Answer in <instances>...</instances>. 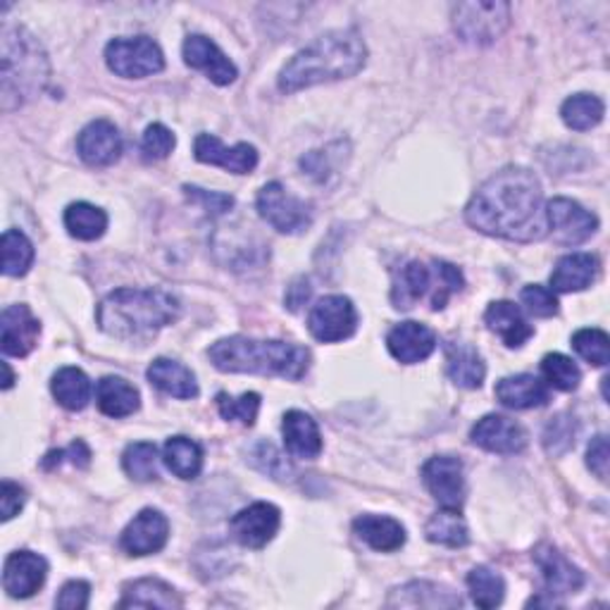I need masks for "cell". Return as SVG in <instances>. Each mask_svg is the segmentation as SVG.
<instances>
[{
  "label": "cell",
  "instance_id": "2e32d148",
  "mask_svg": "<svg viewBox=\"0 0 610 610\" xmlns=\"http://www.w3.org/2000/svg\"><path fill=\"white\" fill-rule=\"evenodd\" d=\"M48 563L34 551L10 553L3 567V587L12 599H30L44 587Z\"/></svg>",
  "mask_w": 610,
  "mask_h": 610
},
{
  "label": "cell",
  "instance_id": "ffe728a7",
  "mask_svg": "<svg viewBox=\"0 0 610 610\" xmlns=\"http://www.w3.org/2000/svg\"><path fill=\"white\" fill-rule=\"evenodd\" d=\"M79 158L91 167H108L120 160L122 136L118 126L108 120H96L81 130L77 138Z\"/></svg>",
  "mask_w": 610,
  "mask_h": 610
},
{
  "label": "cell",
  "instance_id": "b9f144b4",
  "mask_svg": "<svg viewBox=\"0 0 610 610\" xmlns=\"http://www.w3.org/2000/svg\"><path fill=\"white\" fill-rule=\"evenodd\" d=\"M218 410L224 420H236L244 424V428H253L255 418H258V410H260V396L255 391H248L244 396H234L230 393H218Z\"/></svg>",
  "mask_w": 610,
  "mask_h": 610
},
{
  "label": "cell",
  "instance_id": "30bf717a",
  "mask_svg": "<svg viewBox=\"0 0 610 610\" xmlns=\"http://www.w3.org/2000/svg\"><path fill=\"white\" fill-rule=\"evenodd\" d=\"M358 328L356 306L346 296H324L308 315V330L322 344H336L351 339Z\"/></svg>",
  "mask_w": 610,
  "mask_h": 610
},
{
  "label": "cell",
  "instance_id": "7a4b0ae2",
  "mask_svg": "<svg viewBox=\"0 0 610 610\" xmlns=\"http://www.w3.org/2000/svg\"><path fill=\"white\" fill-rule=\"evenodd\" d=\"M367 63L365 41L353 30H336L315 38L301 53L284 65L279 73V89L296 93L339 79L358 75Z\"/></svg>",
  "mask_w": 610,
  "mask_h": 610
},
{
  "label": "cell",
  "instance_id": "484cf974",
  "mask_svg": "<svg viewBox=\"0 0 610 610\" xmlns=\"http://www.w3.org/2000/svg\"><path fill=\"white\" fill-rule=\"evenodd\" d=\"M487 328L503 339V344L510 348H520L524 342H530L534 330L522 315V310L510 301H496L487 308L485 313Z\"/></svg>",
  "mask_w": 610,
  "mask_h": 610
},
{
  "label": "cell",
  "instance_id": "9c48e42d",
  "mask_svg": "<svg viewBox=\"0 0 610 610\" xmlns=\"http://www.w3.org/2000/svg\"><path fill=\"white\" fill-rule=\"evenodd\" d=\"M260 218L281 234H303L313 224V208L296 198L279 181H269L258 191Z\"/></svg>",
  "mask_w": 610,
  "mask_h": 610
},
{
  "label": "cell",
  "instance_id": "e575fe53",
  "mask_svg": "<svg viewBox=\"0 0 610 610\" xmlns=\"http://www.w3.org/2000/svg\"><path fill=\"white\" fill-rule=\"evenodd\" d=\"M424 534H428L432 544H442L448 548H463L470 542V530H467L461 510L453 508H444L434 513L428 522V528H424Z\"/></svg>",
  "mask_w": 610,
  "mask_h": 610
},
{
  "label": "cell",
  "instance_id": "6da1fadb",
  "mask_svg": "<svg viewBox=\"0 0 610 610\" xmlns=\"http://www.w3.org/2000/svg\"><path fill=\"white\" fill-rule=\"evenodd\" d=\"M465 220L481 234L520 244L548 236L542 184L528 167H506L489 177L467 203Z\"/></svg>",
  "mask_w": 610,
  "mask_h": 610
},
{
  "label": "cell",
  "instance_id": "f35d334b",
  "mask_svg": "<svg viewBox=\"0 0 610 610\" xmlns=\"http://www.w3.org/2000/svg\"><path fill=\"white\" fill-rule=\"evenodd\" d=\"M34 244L20 230H8L3 234V273L8 277H24L34 265Z\"/></svg>",
  "mask_w": 610,
  "mask_h": 610
},
{
  "label": "cell",
  "instance_id": "836d02e7",
  "mask_svg": "<svg viewBox=\"0 0 610 610\" xmlns=\"http://www.w3.org/2000/svg\"><path fill=\"white\" fill-rule=\"evenodd\" d=\"M51 391L55 396V401H58L63 408L73 410H84L91 401V379L84 375L79 367H63L53 375L51 381Z\"/></svg>",
  "mask_w": 610,
  "mask_h": 610
},
{
  "label": "cell",
  "instance_id": "1f68e13d",
  "mask_svg": "<svg viewBox=\"0 0 610 610\" xmlns=\"http://www.w3.org/2000/svg\"><path fill=\"white\" fill-rule=\"evenodd\" d=\"M181 608L179 594L163 579L144 577L124 587L120 608Z\"/></svg>",
  "mask_w": 610,
  "mask_h": 610
},
{
  "label": "cell",
  "instance_id": "d4e9b609",
  "mask_svg": "<svg viewBox=\"0 0 610 610\" xmlns=\"http://www.w3.org/2000/svg\"><path fill=\"white\" fill-rule=\"evenodd\" d=\"M496 399L501 406L510 410H530V408H542L551 401L548 385L534 375H515V377H503L496 385Z\"/></svg>",
  "mask_w": 610,
  "mask_h": 610
},
{
  "label": "cell",
  "instance_id": "7c38bea8",
  "mask_svg": "<svg viewBox=\"0 0 610 610\" xmlns=\"http://www.w3.org/2000/svg\"><path fill=\"white\" fill-rule=\"evenodd\" d=\"M422 481L442 508L461 510L465 503V467L453 456H434L422 465Z\"/></svg>",
  "mask_w": 610,
  "mask_h": 610
},
{
  "label": "cell",
  "instance_id": "db71d44e",
  "mask_svg": "<svg viewBox=\"0 0 610 610\" xmlns=\"http://www.w3.org/2000/svg\"><path fill=\"white\" fill-rule=\"evenodd\" d=\"M310 293H313V289H310L308 279L301 277V279H296V281L291 284L289 291H287V298H284V301H287V306H289L291 310H298V308L308 303Z\"/></svg>",
  "mask_w": 610,
  "mask_h": 610
},
{
  "label": "cell",
  "instance_id": "ac0fdd59",
  "mask_svg": "<svg viewBox=\"0 0 610 610\" xmlns=\"http://www.w3.org/2000/svg\"><path fill=\"white\" fill-rule=\"evenodd\" d=\"M193 155L198 163L218 165L234 175H248L258 167V151H255L251 144H236L232 148H226L222 146V141L212 134L196 136Z\"/></svg>",
  "mask_w": 610,
  "mask_h": 610
},
{
  "label": "cell",
  "instance_id": "f5cc1de1",
  "mask_svg": "<svg viewBox=\"0 0 610 610\" xmlns=\"http://www.w3.org/2000/svg\"><path fill=\"white\" fill-rule=\"evenodd\" d=\"M24 501H26V491L20 485H15V481L5 479L3 481V522H10L12 518H15L24 508Z\"/></svg>",
  "mask_w": 610,
  "mask_h": 610
},
{
  "label": "cell",
  "instance_id": "3957f363",
  "mask_svg": "<svg viewBox=\"0 0 610 610\" xmlns=\"http://www.w3.org/2000/svg\"><path fill=\"white\" fill-rule=\"evenodd\" d=\"M98 328L122 342H148L179 318V301L163 289H115L98 306Z\"/></svg>",
  "mask_w": 610,
  "mask_h": 610
},
{
  "label": "cell",
  "instance_id": "f1b7e54d",
  "mask_svg": "<svg viewBox=\"0 0 610 610\" xmlns=\"http://www.w3.org/2000/svg\"><path fill=\"white\" fill-rule=\"evenodd\" d=\"M387 606H406V608H461L463 601L458 594L446 587L432 585V581H410V585L393 589V596Z\"/></svg>",
  "mask_w": 610,
  "mask_h": 610
},
{
  "label": "cell",
  "instance_id": "ab89813d",
  "mask_svg": "<svg viewBox=\"0 0 610 610\" xmlns=\"http://www.w3.org/2000/svg\"><path fill=\"white\" fill-rule=\"evenodd\" d=\"M158 448L151 442H136L130 444L122 456L124 473L130 475L134 481H155L160 477L158 470Z\"/></svg>",
  "mask_w": 610,
  "mask_h": 610
},
{
  "label": "cell",
  "instance_id": "ba28073f",
  "mask_svg": "<svg viewBox=\"0 0 610 610\" xmlns=\"http://www.w3.org/2000/svg\"><path fill=\"white\" fill-rule=\"evenodd\" d=\"M106 63L110 73L124 79H144L163 73L165 55L160 46L148 36L115 38L106 48Z\"/></svg>",
  "mask_w": 610,
  "mask_h": 610
},
{
  "label": "cell",
  "instance_id": "8d00e7d4",
  "mask_svg": "<svg viewBox=\"0 0 610 610\" xmlns=\"http://www.w3.org/2000/svg\"><path fill=\"white\" fill-rule=\"evenodd\" d=\"M606 115V106L599 96L591 93H577L570 96L561 108L563 122L575 132H589L599 124Z\"/></svg>",
  "mask_w": 610,
  "mask_h": 610
},
{
  "label": "cell",
  "instance_id": "bcb514c9",
  "mask_svg": "<svg viewBox=\"0 0 610 610\" xmlns=\"http://www.w3.org/2000/svg\"><path fill=\"white\" fill-rule=\"evenodd\" d=\"M175 134L167 130L165 124H151L144 138H141V153H144L146 160H165L169 153L175 148Z\"/></svg>",
  "mask_w": 610,
  "mask_h": 610
},
{
  "label": "cell",
  "instance_id": "cb8c5ba5",
  "mask_svg": "<svg viewBox=\"0 0 610 610\" xmlns=\"http://www.w3.org/2000/svg\"><path fill=\"white\" fill-rule=\"evenodd\" d=\"M599 277V258L591 253L563 255L551 273V291H585Z\"/></svg>",
  "mask_w": 610,
  "mask_h": 610
},
{
  "label": "cell",
  "instance_id": "5bb4252c",
  "mask_svg": "<svg viewBox=\"0 0 610 610\" xmlns=\"http://www.w3.org/2000/svg\"><path fill=\"white\" fill-rule=\"evenodd\" d=\"M169 539V522L160 513V510L146 508L126 524L120 546L130 553V556H151V553H158L165 548Z\"/></svg>",
  "mask_w": 610,
  "mask_h": 610
},
{
  "label": "cell",
  "instance_id": "4316f807",
  "mask_svg": "<svg viewBox=\"0 0 610 610\" xmlns=\"http://www.w3.org/2000/svg\"><path fill=\"white\" fill-rule=\"evenodd\" d=\"M353 532L358 539L381 553L399 551L406 544V530L399 520L387 515H361L353 520Z\"/></svg>",
  "mask_w": 610,
  "mask_h": 610
},
{
  "label": "cell",
  "instance_id": "60d3db41",
  "mask_svg": "<svg viewBox=\"0 0 610 610\" xmlns=\"http://www.w3.org/2000/svg\"><path fill=\"white\" fill-rule=\"evenodd\" d=\"M542 373L546 377V385L558 391H575L581 381L579 367L563 353H548L542 361Z\"/></svg>",
  "mask_w": 610,
  "mask_h": 610
},
{
  "label": "cell",
  "instance_id": "44dd1931",
  "mask_svg": "<svg viewBox=\"0 0 610 610\" xmlns=\"http://www.w3.org/2000/svg\"><path fill=\"white\" fill-rule=\"evenodd\" d=\"M184 63L193 69H201L218 87H226L239 77L234 63L218 48L215 41L201 34H193L184 41Z\"/></svg>",
  "mask_w": 610,
  "mask_h": 610
},
{
  "label": "cell",
  "instance_id": "f546056e",
  "mask_svg": "<svg viewBox=\"0 0 610 610\" xmlns=\"http://www.w3.org/2000/svg\"><path fill=\"white\" fill-rule=\"evenodd\" d=\"M96 401L108 418H130L138 410L141 396L136 387L122 377H103L96 387Z\"/></svg>",
  "mask_w": 610,
  "mask_h": 610
},
{
  "label": "cell",
  "instance_id": "4fadbf2b",
  "mask_svg": "<svg viewBox=\"0 0 610 610\" xmlns=\"http://www.w3.org/2000/svg\"><path fill=\"white\" fill-rule=\"evenodd\" d=\"M281 513L273 503H253L230 520V532L241 546L246 548H263L273 542L279 532Z\"/></svg>",
  "mask_w": 610,
  "mask_h": 610
},
{
  "label": "cell",
  "instance_id": "4dcf8cb0",
  "mask_svg": "<svg viewBox=\"0 0 610 610\" xmlns=\"http://www.w3.org/2000/svg\"><path fill=\"white\" fill-rule=\"evenodd\" d=\"M446 373L453 385L463 389H479L487 377V365L470 344H451L446 348Z\"/></svg>",
  "mask_w": 610,
  "mask_h": 610
},
{
  "label": "cell",
  "instance_id": "7dc6e473",
  "mask_svg": "<svg viewBox=\"0 0 610 610\" xmlns=\"http://www.w3.org/2000/svg\"><path fill=\"white\" fill-rule=\"evenodd\" d=\"M522 306L528 308V313L534 318H553L558 313V298L551 289L539 287V284H530L520 293Z\"/></svg>",
  "mask_w": 610,
  "mask_h": 610
},
{
  "label": "cell",
  "instance_id": "7bdbcfd3",
  "mask_svg": "<svg viewBox=\"0 0 610 610\" xmlns=\"http://www.w3.org/2000/svg\"><path fill=\"white\" fill-rule=\"evenodd\" d=\"M573 348L596 367H606L610 361V339L603 330H579L573 336Z\"/></svg>",
  "mask_w": 610,
  "mask_h": 610
},
{
  "label": "cell",
  "instance_id": "f6af8a7d",
  "mask_svg": "<svg viewBox=\"0 0 610 610\" xmlns=\"http://www.w3.org/2000/svg\"><path fill=\"white\" fill-rule=\"evenodd\" d=\"M251 461L260 473L269 475L273 479H289L291 475V465L287 463V458H284L281 453L267 442H260L251 451Z\"/></svg>",
  "mask_w": 610,
  "mask_h": 610
},
{
  "label": "cell",
  "instance_id": "9a60e30c",
  "mask_svg": "<svg viewBox=\"0 0 610 610\" xmlns=\"http://www.w3.org/2000/svg\"><path fill=\"white\" fill-rule=\"evenodd\" d=\"M470 439L475 446L489 453H501V456H515V453L528 448V432H524L522 424L506 415L481 418L473 428Z\"/></svg>",
  "mask_w": 610,
  "mask_h": 610
},
{
  "label": "cell",
  "instance_id": "c3c4849f",
  "mask_svg": "<svg viewBox=\"0 0 610 610\" xmlns=\"http://www.w3.org/2000/svg\"><path fill=\"white\" fill-rule=\"evenodd\" d=\"M184 193H187V198H189L191 203L201 206L208 212V215H212V218L226 215V212L234 208V198L226 196V193H220V191H206V189H198V187H184Z\"/></svg>",
  "mask_w": 610,
  "mask_h": 610
},
{
  "label": "cell",
  "instance_id": "d6986e66",
  "mask_svg": "<svg viewBox=\"0 0 610 610\" xmlns=\"http://www.w3.org/2000/svg\"><path fill=\"white\" fill-rule=\"evenodd\" d=\"M0 332H3L5 356L24 358L36 348L41 336V322L32 315L30 306H8L0 315Z\"/></svg>",
  "mask_w": 610,
  "mask_h": 610
},
{
  "label": "cell",
  "instance_id": "ee69618b",
  "mask_svg": "<svg viewBox=\"0 0 610 610\" xmlns=\"http://www.w3.org/2000/svg\"><path fill=\"white\" fill-rule=\"evenodd\" d=\"M577 436V422L570 415H558L546 424L544 432V446L551 456H563V453L575 446Z\"/></svg>",
  "mask_w": 610,
  "mask_h": 610
},
{
  "label": "cell",
  "instance_id": "681fc988",
  "mask_svg": "<svg viewBox=\"0 0 610 610\" xmlns=\"http://www.w3.org/2000/svg\"><path fill=\"white\" fill-rule=\"evenodd\" d=\"M89 596H91V587L89 581L84 579H73L60 589L58 599H55V606L65 608V610H84L89 606Z\"/></svg>",
  "mask_w": 610,
  "mask_h": 610
},
{
  "label": "cell",
  "instance_id": "83f0119b",
  "mask_svg": "<svg viewBox=\"0 0 610 610\" xmlns=\"http://www.w3.org/2000/svg\"><path fill=\"white\" fill-rule=\"evenodd\" d=\"M146 375L153 387H158L167 396H175V399L189 401L198 396V385H196L193 373L187 365H181L179 361H169V358L153 361Z\"/></svg>",
  "mask_w": 610,
  "mask_h": 610
},
{
  "label": "cell",
  "instance_id": "e0dca14e",
  "mask_svg": "<svg viewBox=\"0 0 610 610\" xmlns=\"http://www.w3.org/2000/svg\"><path fill=\"white\" fill-rule=\"evenodd\" d=\"M532 558L539 565V570H542L544 587H546V594H551V599L553 596L575 594L585 587V573L567 561L556 546L539 544L534 548Z\"/></svg>",
  "mask_w": 610,
  "mask_h": 610
},
{
  "label": "cell",
  "instance_id": "52a82bcc",
  "mask_svg": "<svg viewBox=\"0 0 610 610\" xmlns=\"http://www.w3.org/2000/svg\"><path fill=\"white\" fill-rule=\"evenodd\" d=\"M510 24V5L501 0H477L453 8V30L473 46H489Z\"/></svg>",
  "mask_w": 610,
  "mask_h": 610
},
{
  "label": "cell",
  "instance_id": "277c9868",
  "mask_svg": "<svg viewBox=\"0 0 610 610\" xmlns=\"http://www.w3.org/2000/svg\"><path fill=\"white\" fill-rule=\"evenodd\" d=\"M208 356L220 373L269 375L298 381L310 370L308 348L273 339L226 336L208 348Z\"/></svg>",
  "mask_w": 610,
  "mask_h": 610
},
{
  "label": "cell",
  "instance_id": "7402d4cb",
  "mask_svg": "<svg viewBox=\"0 0 610 610\" xmlns=\"http://www.w3.org/2000/svg\"><path fill=\"white\" fill-rule=\"evenodd\" d=\"M387 346L399 363L415 365L432 356L436 348V334L422 322H401L389 332Z\"/></svg>",
  "mask_w": 610,
  "mask_h": 610
},
{
  "label": "cell",
  "instance_id": "8992f818",
  "mask_svg": "<svg viewBox=\"0 0 610 610\" xmlns=\"http://www.w3.org/2000/svg\"><path fill=\"white\" fill-rule=\"evenodd\" d=\"M463 273L446 260H432L430 265H424L420 260L408 263L406 267H401L399 279L393 284L391 291V301L396 308L408 310L413 308L420 298L430 296L432 298V308L442 310L446 308L448 298L453 293L463 291Z\"/></svg>",
  "mask_w": 610,
  "mask_h": 610
},
{
  "label": "cell",
  "instance_id": "5b68a950",
  "mask_svg": "<svg viewBox=\"0 0 610 610\" xmlns=\"http://www.w3.org/2000/svg\"><path fill=\"white\" fill-rule=\"evenodd\" d=\"M51 75L48 55L38 38L24 26H8L3 32V58H0V81H3V110L20 108L44 91Z\"/></svg>",
  "mask_w": 610,
  "mask_h": 610
},
{
  "label": "cell",
  "instance_id": "8fae6325",
  "mask_svg": "<svg viewBox=\"0 0 610 610\" xmlns=\"http://www.w3.org/2000/svg\"><path fill=\"white\" fill-rule=\"evenodd\" d=\"M546 222L548 234L561 246H577L585 244L599 230V218L594 212L581 208L570 198H553L546 203Z\"/></svg>",
  "mask_w": 610,
  "mask_h": 610
},
{
  "label": "cell",
  "instance_id": "f907efd6",
  "mask_svg": "<svg viewBox=\"0 0 610 610\" xmlns=\"http://www.w3.org/2000/svg\"><path fill=\"white\" fill-rule=\"evenodd\" d=\"M65 458H69V463L77 467H87L91 463V451L84 442H75V444H69V448H65V451H51L41 465H44V470H53V467L60 465Z\"/></svg>",
  "mask_w": 610,
  "mask_h": 610
},
{
  "label": "cell",
  "instance_id": "603a6c76",
  "mask_svg": "<svg viewBox=\"0 0 610 610\" xmlns=\"http://www.w3.org/2000/svg\"><path fill=\"white\" fill-rule=\"evenodd\" d=\"M284 446L293 458L313 461L322 453V434L318 422L303 410H289L281 422Z\"/></svg>",
  "mask_w": 610,
  "mask_h": 610
},
{
  "label": "cell",
  "instance_id": "11a10c76",
  "mask_svg": "<svg viewBox=\"0 0 610 610\" xmlns=\"http://www.w3.org/2000/svg\"><path fill=\"white\" fill-rule=\"evenodd\" d=\"M3 370H5V381H3V389L8 391L12 387V381H15V377H12V370H10V365L3 363Z\"/></svg>",
  "mask_w": 610,
  "mask_h": 610
},
{
  "label": "cell",
  "instance_id": "d6a6232c",
  "mask_svg": "<svg viewBox=\"0 0 610 610\" xmlns=\"http://www.w3.org/2000/svg\"><path fill=\"white\" fill-rule=\"evenodd\" d=\"M163 461L179 479H196L203 470V448L189 436H173L165 442Z\"/></svg>",
  "mask_w": 610,
  "mask_h": 610
},
{
  "label": "cell",
  "instance_id": "74e56055",
  "mask_svg": "<svg viewBox=\"0 0 610 610\" xmlns=\"http://www.w3.org/2000/svg\"><path fill=\"white\" fill-rule=\"evenodd\" d=\"M467 589H470L473 601L479 608H496L503 603V596H506V581L499 573L489 570V567L479 565L475 570H470L467 575Z\"/></svg>",
  "mask_w": 610,
  "mask_h": 610
},
{
  "label": "cell",
  "instance_id": "816d5d0a",
  "mask_svg": "<svg viewBox=\"0 0 610 610\" xmlns=\"http://www.w3.org/2000/svg\"><path fill=\"white\" fill-rule=\"evenodd\" d=\"M608 463H610V451H608V436L599 434L591 439L589 451H587V465L589 470L599 477L601 481L608 479Z\"/></svg>",
  "mask_w": 610,
  "mask_h": 610
},
{
  "label": "cell",
  "instance_id": "d590c367",
  "mask_svg": "<svg viewBox=\"0 0 610 610\" xmlns=\"http://www.w3.org/2000/svg\"><path fill=\"white\" fill-rule=\"evenodd\" d=\"M65 226L69 236L79 241H96L108 230V215L106 210L91 203H73L65 210Z\"/></svg>",
  "mask_w": 610,
  "mask_h": 610
}]
</instances>
